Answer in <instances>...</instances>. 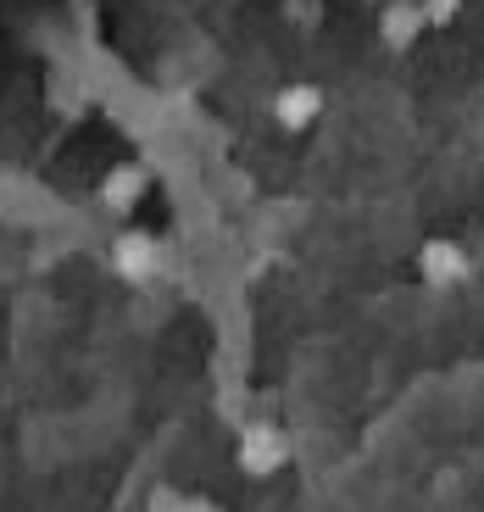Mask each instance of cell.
<instances>
[{
    "mask_svg": "<svg viewBox=\"0 0 484 512\" xmlns=\"http://www.w3.org/2000/svg\"><path fill=\"white\" fill-rule=\"evenodd\" d=\"M418 262H423V279H429V284L468 279V256H462V245H451V240H429L418 251Z\"/></svg>",
    "mask_w": 484,
    "mask_h": 512,
    "instance_id": "obj_1",
    "label": "cell"
},
{
    "mask_svg": "<svg viewBox=\"0 0 484 512\" xmlns=\"http://www.w3.org/2000/svg\"><path fill=\"white\" fill-rule=\"evenodd\" d=\"M318 106H323V95L312 90V84H290V90L279 95V106H273V112H279L284 128H306L312 117H318Z\"/></svg>",
    "mask_w": 484,
    "mask_h": 512,
    "instance_id": "obj_2",
    "label": "cell"
},
{
    "mask_svg": "<svg viewBox=\"0 0 484 512\" xmlns=\"http://www.w3.org/2000/svg\"><path fill=\"white\" fill-rule=\"evenodd\" d=\"M279 457H284L279 435H251V446H245V462H251V468H273Z\"/></svg>",
    "mask_w": 484,
    "mask_h": 512,
    "instance_id": "obj_3",
    "label": "cell"
},
{
    "mask_svg": "<svg viewBox=\"0 0 484 512\" xmlns=\"http://www.w3.org/2000/svg\"><path fill=\"white\" fill-rule=\"evenodd\" d=\"M117 256H123V273H145V268H151V245H145V240H123V245H117Z\"/></svg>",
    "mask_w": 484,
    "mask_h": 512,
    "instance_id": "obj_4",
    "label": "cell"
},
{
    "mask_svg": "<svg viewBox=\"0 0 484 512\" xmlns=\"http://www.w3.org/2000/svg\"><path fill=\"white\" fill-rule=\"evenodd\" d=\"M384 28H390V34H412L418 17H412V12H390V17H384Z\"/></svg>",
    "mask_w": 484,
    "mask_h": 512,
    "instance_id": "obj_5",
    "label": "cell"
}]
</instances>
